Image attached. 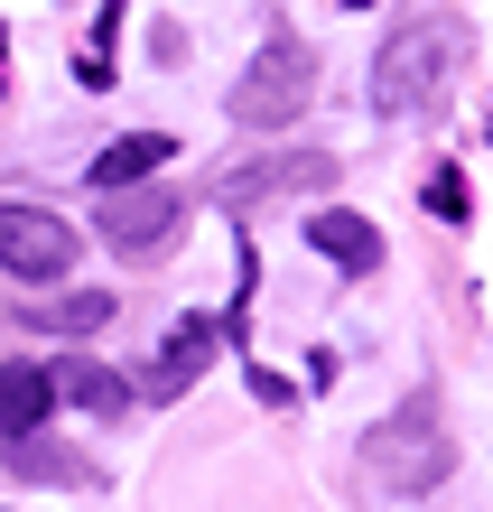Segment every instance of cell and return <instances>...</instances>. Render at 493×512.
Returning <instances> with one entry per match:
<instances>
[{
  "label": "cell",
  "mask_w": 493,
  "mask_h": 512,
  "mask_svg": "<svg viewBox=\"0 0 493 512\" xmlns=\"http://www.w3.org/2000/svg\"><path fill=\"white\" fill-rule=\"evenodd\" d=\"M456 66H466V19H456V10H410L382 38V56H373V103L391 112V122L438 112V94L456 84Z\"/></svg>",
  "instance_id": "1"
},
{
  "label": "cell",
  "mask_w": 493,
  "mask_h": 512,
  "mask_svg": "<svg viewBox=\"0 0 493 512\" xmlns=\"http://www.w3.org/2000/svg\"><path fill=\"white\" fill-rule=\"evenodd\" d=\"M354 466H363V494H391V503L447 485V475H456V438H447L438 401H428V391H410L391 419H373V429H363V447H354Z\"/></svg>",
  "instance_id": "2"
},
{
  "label": "cell",
  "mask_w": 493,
  "mask_h": 512,
  "mask_svg": "<svg viewBox=\"0 0 493 512\" xmlns=\"http://www.w3.org/2000/svg\"><path fill=\"white\" fill-rule=\"evenodd\" d=\"M307 94H317V47L298 38V28H270V47L242 66V84H233V122L242 131H280V122H298L307 112Z\"/></svg>",
  "instance_id": "3"
},
{
  "label": "cell",
  "mask_w": 493,
  "mask_h": 512,
  "mask_svg": "<svg viewBox=\"0 0 493 512\" xmlns=\"http://www.w3.org/2000/svg\"><path fill=\"white\" fill-rule=\"evenodd\" d=\"M177 224H187V196L159 187V177H140V187H103V205H94V233L121 261H168Z\"/></svg>",
  "instance_id": "4"
},
{
  "label": "cell",
  "mask_w": 493,
  "mask_h": 512,
  "mask_svg": "<svg viewBox=\"0 0 493 512\" xmlns=\"http://www.w3.org/2000/svg\"><path fill=\"white\" fill-rule=\"evenodd\" d=\"M75 224L56 215V205H0V270L10 280H28V289H56L75 270Z\"/></svg>",
  "instance_id": "5"
},
{
  "label": "cell",
  "mask_w": 493,
  "mask_h": 512,
  "mask_svg": "<svg viewBox=\"0 0 493 512\" xmlns=\"http://www.w3.org/2000/svg\"><path fill=\"white\" fill-rule=\"evenodd\" d=\"M335 187V159L326 149H270V159H242L224 177V205L252 215V205H280V196H326Z\"/></svg>",
  "instance_id": "6"
},
{
  "label": "cell",
  "mask_w": 493,
  "mask_h": 512,
  "mask_svg": "<svg viewBox=\"0 0 493 512\" xmlns=\"http://www.w3.org/2000/svg\"><path fill=\"white\" fill-rule=\"evenodd\" d=\"M214 354H224V317H177V336L159 345V364H149V401H187Z\"/></svg>",
  "instance_id": "7"
},
{
  "label": "cell",
  "mask_w": 493,
  "mask_h": 512,
  "mask_svg": "<svg viewBox=\"0 0 493 512\" xmlns=\"http://www.w3.org/2000/svg\"><path fill=\"white\" fill-rule=\"evenodd\" d=\"M47 410H56V373L47 364H0V447L47 429Z\"/></svg>",
  "instance_id": "8"
},
{
  "label": "cell",
  "mask_w": 493,
  "mask_h": 512,
  "mask_svg": "<svg viewBox=\"0 0 493 512\" xmlns=\"http://www.w3.org/2000/svg\"><path fill=\"white\" fill-rule=\"evenodd\" d=\"M307 243H317V252H326L335 270H354V280H363V270H382V233L363 224L354 205H326V215L307 224Z\"/></svg>",
  "instance_id": "9"
},
{
  "label": "cell",
  "mask_w": 493,
  "mask_h": 512,
  "mask_svg": "<svg viewBox=\"0 0 493 512\" xmlns=\"http://www.w3.org/2000/svg\"><path fill=\"white\" fill-rule=\"evenodd\" d=\"M168 159H177L168 131H121L112 149H94V168H84V177H94V187H140V177L168 168Z\"/></svg>",
  "instance_id": "10"
},
{
  "label": "cell",
  "mask_w": 493,
  "mask_h": 512,
  "mask_svg": "<svg viewBox=\"0 0 493 512\" xmlns=\"http://www.w3.org/2000/svg\"><path fill=\"white\" fill-rule=\"evenodd\" d=\"M56 401H75V410H94V419H121L140 401L131 382H121L112 364H94V354H75V364H56Z\"/></svg>",
  "instance_id": "11"
},
{
  "label": "cell",
  "mask_w": 493,
  "mask_h": 512,
  "mask_svg": "<svg viewBox=\"0 0 493 512\" xmlns=\"http://www.w3.org/2000/svg\"><path fill=\"white\" fill-rule=\"evenodd\" d=\"M10 475H19V485H94V466H84L75 447H56L47 429L10 438Z\"/></svg>",
  "instance_id": "12"
},
{
  "label": "cell",
  "mask_w": 493,
  "mask_h": 512,
  "mask_svg": "<svg viewBox=\"0 0 493 512\" xmlns=\"http://www.w3.org/2000/svg\"><path fill=\"white\" fill-rule=\"evenodd\" d=\"M112 317H121V308H112L103 289H66V298H47V308H28L19 326H38V336H103Z\"/></svg>",
  "instance_id": "13"
},
{
  "label": "cell",
  "mask_w": 493,
  "mask_h": 512,
  "mask_svg": "<svg viewBox=\"0 0 493 512\" xmlns=\"http://www.w3.org/2000/svg\"><path fill=\"white\" fill-rule=\"evenodd\" d=\"M466 177H456V168H438V177H428V215H438V224H466Z\"/></svg>",
  "instance_id": "14"
},
{
  "label": "cell",
  "mask_w": 493,
  "mask_h": 512,
  "mask_svg": "<svg viewBox=\"0 0 493 512\" xmlns=\"http://www.w3.org/2000/svg\"><path fill=\"white\" fill-rule=\"evenodd\" d=\"M252 391H261V401H270V410H289V401H298V391H289L280 373H270V364H252Z\"/></svg>",
  "instance_id": "15"
}]
</instances>
